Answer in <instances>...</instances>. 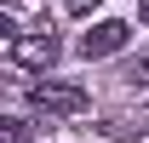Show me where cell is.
<instances>
[{
  "label": "cell",
  "mask_w": 149,
  "mask_h": 143,
  "mask_svg": "<svg viewBox=\"0 0 149 143\" xmlns=\"http://www.w3.org/2000/svg\"><path fill=\"white\" fill-rule=\"evenodd\" d=\"M126 40H132V29L109 17V23H97V29H86V35H80V57H109V52H120Z\"/></svg>",
  "instance_id": "3"
},
{
  "label": "cell",
  "mask_w": 149,
  "mask_h": 143,
  "mask_svg": "<svg viewBox=\"0 0 149 143\" xmlns=\"http://www.w3.org/2000/svg\"><path fill=\"white\" fill-rule=\"evenodd\" d=\"M29 103L46 109V115H80L92 97H86L80 86H63V80H35V86H29Z\"/></svg>",
  "instance_id": "1"
},
{
  "label": "cell",
  "mask_w": 149,
  "mask_h": 143,
  "mask_svg": "<svg viewBox=\"0 0 149 143\" xmlns=\"http://www.w3.org/2000/svg\"><path fill=\"white\" fill-rule=\"evenodd\" d=\"M63 6H69V12H74V17H86V12H92V6H97V0H63Z\"/></svg>",
  "instance_id": "5"
},
{
  "label": "cell",
  "mask_w": 149,
  "mask_h": 143,
  "mask_svg": "<svg viewBox=\"0 0 149 143\" xmlns=\"http://www.w3.org/2000/svg\"><path fill=\"white\" fill-rule=\"evenodd\" d=\"M138 17H143V23H149V0H138Z\"/></svg>",
  "instance_id": "6"
},
{
  "label": "cell",
  "mask_w": 149,
  "mask_h": 143,
  "mask_svg": "<svg viewBox=\"0 0 149 143\" xmlns=\"http://www.w3.org/2000/svg\"><path fill=\"white\" fill-rule=\"evenodd\" d=\"M120 80H132V86H149V57H138V63H126V74Z\"/></svg>",
  "instance_id": "4"
},
{
  "label": "cell",
  "mask_w": 149,
  "mask_h": 143,
  "mask_svg": "<svg viewBox=\"0 0 149 143\" xmlns=\"http://www.w3.org/2000/svg\"><path fill=\"white\" fill-rule=\"evenodd\" d=\"M52 57H57V35L46 29V23H40V29H29V35H17V40H12V63H17V69H46Z\"/></svg>",
  "instance_id": "2"
}]
</instances>
